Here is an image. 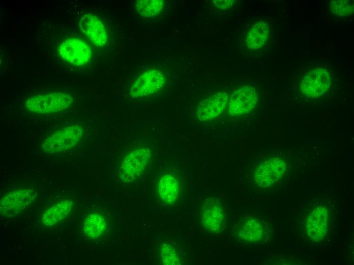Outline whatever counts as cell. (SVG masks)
Wrapping results in <instances>:
<instances>
[{
  "label": "cell",
  "mask_w": 354,
  "mask_h": 265,
  "mask_svg": "<svg viewBox=\"0 0 354 265\" xmlns=\"http://www.w3.org/2000/svg\"><path fill=\"white\" fill-rule=\"evenodd\" d=\"M235 235L243 243H255L262 240L267 233L265 223L260 219L248 218L238 222Z\"/></svg>",
  "instance_id": "cell-11"
},
{
  "label": "cell",
  "mask_w": 354,
  "mask_h": 265,
  "mask_svg": "<svg viewBox=\"0 0 354 265\" xmlns=\"http://www.w3.org/2000/svg\"><path fill=\"white\" fill-rule=\"evenodd\" d=\"M179 184L176 178L167 174L160 179L158 184V191L162 201L167 204H172L176 201L179 192Z\"/></svg>",
  "instance_id": "cell-15"
},
{
  "label": "cell",
  "mask_w": 354,
  "mask_h": 265,
  "mask_svg": "<svg viewBox=\"0 0 354 265\" xmlns=\"http://www.w3.org/2000/svg\"><path fill=\"white\" fill-rule=\"evenodd\" d=\"M78 26L82 33L97 46H103L107 41V33L105 25L97 16L87 13L79 19Z\"/></svg>",
  "instance_id": "cell-10"
},
{
  "label": "cell",
  "mask_w": 354,
  "mask_h": 265,
  "mask_svg": "<svg viewBox=\"0 0 354 265\" xmlns=\"http://www.w3.org/2000/svg\"><path fill=\"white\" fill-rule=\"evenodd\" d=\"M150 157V151L146 148H139L128 154L121 163V180L130 182L136 179L144 170Z\"/></svg>",
  "instance_id": "cell-3"
},
{
  "label": "cell",
  "mask_w": 354,
  "mask_h": 265,
  "mask_svg": "<svg viewBox=\"0 0 354 265\" xmlns=\"http://www.w3.org/2000/svg\"><path fill=\"white\" fill-rule=\"evenodd\" d=\"M83 129L78 125L58 129L50 135L42 144L43 151L54 153L72 148L77 145L82 137Z\"/></svg>",
  "instance_id": "cell-2"
},
{
  "label": "cell",
  "mask_w": 354,
  "mask_h": 265,
  "mask_svg": "<svg viewBox=\"0 0 354 265\" xmlns=\"http://www.w3.org/2000/svg\"><path fill=\"white\" fill-rule=\"evenodd\" d=\"M327 208L323 205L317 206L309 214L305 223V231L313 241L322 240L327 233L328 218Z\"/></svg>",
  "instance_id": "cell-14"
},
{
  "label": "cell",
  "mask_w": 354,
  "mask_h": 265,
  "mask_svg": "<svg viewBox=\"0 0 354 265\" xmlns=\"http://www.w3.org/2000/svg\"><path fill=\"white\" fill-rule=\"evenodd\" d=\"M257 101L256 90L250 86H244L232 94L228 103V112L232 116H239L250 112Z\"/></svg>",
  "instance_id": "cell-9"
},
{
  "label": "cell",
  "mask_w": 354,
  "mask_h": 265,
  "mask_svg": "<svg viewBox=\"0 0 354 265\" xmlns=\"http://www.w3.org/2000/svg\"><path fill=\"white\" fill-rule=\"evenodd\" d=\"M36 195L35 190L31 189H17L9 192L1 200V215L5 217L16 216L32 203Z\"/></svg>",
  "instance_id": "cell-5"
},
{
  "label": "cell",
  "mask_w": 354,
  "mask_h": 265,
  "mask_svg": "<svg viewBox=\"0 0 354 265\" xmlns=\"http://www.w3.org/2000/svg\"><path fill=\"white\" fill-rule=\"evenodd\" d=\"M60 56L66 61L76 66H82L90 61L91 51L88 44L78 38H69L60 45Z\"/></svg>",
  "instance_id": "cell-7"
},
{
  "label": "cell",
  "mask_w": 354,
  "mask_h": 265,
  "mask_svg": "<svg viewBox=\"0 0 354 265\" xmlns=\"http://www.w3.org/2000/svg\"><path fill=\"white\" fill-rule=\"evenodd\" d=\"M202 223L205 230L216 233L221 229L223 211L220 201L216 197H210L203 201L202 206Z\"/></svg>",
  "instance_id": "cell-13"
},
{
  "label": "cell",
  "mask_w": 354,
  "mask_h": 265,
  "mask_svg": "<svg viewBox=\"0 0 354 265\" xmlns=\"http://www.w3.org/2000/svg\"><path fill=\"white\" fill-rule=\"evenodd\" d=\"M106 227L104 218L98 214L88 216L84 223L85 235L89 238H96L104 233Z\"/></svg>",
  "instance_id": "cell-18"
},
{
  "label": "cell",
  "mask_w": 354,
  "mask_h": 265,
  "mask_svg": "<svg viewBox=\"0 0 354 265\" xmlns=\"http://www.w3.org/2000/svg\"><path fill=\"white\" fill-rule=\"evenodd\" d=\"M73 102L71 95L55 92L31 96L25 102V106L31 112L46 114L65 110L71 106Z\"/></svg>",
  "instance_id": "cell-1"
},
{
  "label": "cell",
  "mask_w": 354,
  "mask_h": 265,
  "mask_svg": "<svg viewBox=\"0 0 354 265\" xmlns=\"http://www.w3.org/2000/svg\"><path fill=\"white\" fill-rule=\"evenodd\" d=\"M286 163L282 159L272 157L260 162L253 172L254 182L259 186L266 187L277 181L284 175Z\"/></svg>",
  "instance_id": "cell-6"
},
{
  "label": "cell",
  "mask_w": 354,
  "mask_h": 265,
  "mask_svg": "<svg viewBox=\"0 0 354 265\" xmlns=\"http://www.w3.org/2000/svg\"><path fill=\"white\" fill-rule=\"evenodd\" d=\"M159 259L162 264L180 263V256L178 250L170 244H164L159 247Z\"/></svg>",
  "instance_id": "cell-20"
},
{
  "label": "cell",
  "mask_w": 354,
  "mask_h": 265,
  "mask_svg": "<svg viewBox=\"0 0 354 265\" xmlns=\"http://www.w3.org/2000/svg\"><path fill=\"white\" fill-rule=\"evenodd\" d=\"M72 207V202L66 200L52 206L41 217V221L47 226H52L66 217Z\"/></svg>",
  "instance_id": "cell-17"
},
{
  "label": "cell",
  "mask_w": 354,
  "mask_h": 265,
  "mask_svg": "<svg viewBox=\"0 0 354 265\" xmlns=\"http://www.w3.org/2000/svg\"><path fill=\"white\" fill-rule=\"evenodd\" d=\"M215 6L220 9H226L231 8L236 3L233 0H214Z\"/></svg>",
  "instance_id": "cell-22"
},
{
  "label": "cell",
  "mask_w": 354,
  "mask_h": 265,
  "mask_svg": "<svg viewBox=\"0 0 354 265\" xmlns=\"http://www.w3.org/2000/svg\"><path fill=\"white\" fill-rule=\"evenodd\" d=\"M330 10L335 16H349L353 12V3L347 0L332 1L330 4Z\"/></svg>",
  "instance_id": "cell-21"
},
{
  "label": "cell",
  "mask_w": 354,
  "mask_h": 265,
  "mask_svg": "<svg viewBox=\"0 0 354 265\" xmlns=\"http://www.w3.org/2000/svg\"><path fill=\"white\" fill-rule=\"evenodd\" d=\"M164 7L162 0H139L135 4L138 13L144 17H151L160 13Z\"/></svg>",
  "instance_id": "cell-19"
},
{
  "label": "cell",
  "mask_w": 354,
  "mask_h": 265,
  "mask_svg": "<svg viewBox=\"0 0 354 265\" xmlns=\"http://www.w3.org/2000/svg\"><path fill=\"white\" fill-rule=\"evenodd\" d=\"M165 82L163 74L160 71H148L134 81L131 85L130 95L133 97L148 96L160 90Z\"/></svg>",
  "instance_id": "cell-8"
},
{
  "label": "cell",
  "mask_w": 354,
  "mask_h": 265,
  "mask_svg": "<svg viewBox=\"0 0 354 265\" xmlns=\"http://www.w3.org/2000/svg\"><path fill=\"white\" fill-rule=\"evenodd\" d=\"M228 101V94L224 91L218 92L202 100L196 109V116L200 121L213 119L221 114Z\"/></svg>",
  "instance_id": "cell-12"
},
{
  "label": "cell",
  "mask_w": 354,
  "mask_h": 265,
  "mask_svg": "<svg viewBox=\"0 0 354 265\" xmlns=\"http://www.w3.org/2000/svg\"><path fill=\"white\" fill-rule=\"evenodd\" d=\"M331 77L328 71L322 67H317L307 72L302 77L300 91L311 98H319L328 90Z\"/></svg>",
  "instance_id": "cell-4"
},
{
  "label": "cell",
  "mask_w": 354,
  "mask_h": 265,
  "mask_svg": "<svg viewBox=\"0 0 354 265\" xmlns=\"http://www.w3.org/2000/svg\"><path fill=\"white\" fill-rule=\"evenodd\" d=\"M269 26L263 21L255 23L250 29L246 37L248 48L257 50L261 48L268 39Z\"/></svg>",
  "instance_id": "cell-16"
}]
</instances>
